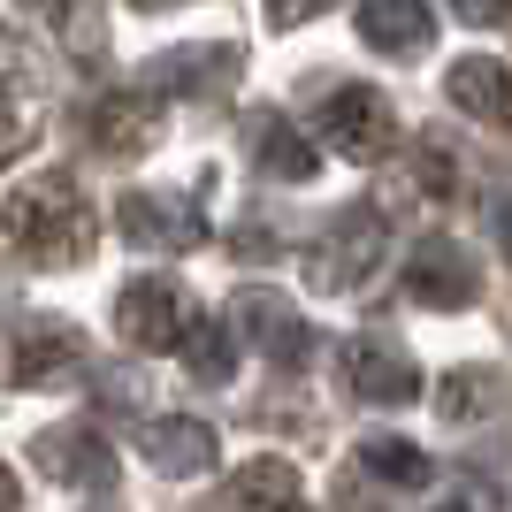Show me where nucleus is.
<instances>
[{"label":"nucleus","mask_w":512,"mask_h":512,"mask_svg":"<svg viewBox=\"0 0 512 512\" xmlns=\"http://www.w3.org/2000/svg\"><path fill=\"white\" fill-rule=\"evenodd\" d=\"M0 230L31 268H85L92 245H100V214L62 169H46L0 199Z\"/></svg>","instance_id":"obj_1"},{"label":"nucleus","mask_w":512,"mask_h":512,"mask_svg":"<svg viewBox=\"0 0 512 512\" xmlns=\"http://www.w3.org/2000/svg\"><path fill=\"white\" fill-rule=\"evenodd\" d=\"M383 237H390V222L375 207H344L337 222L321 230V245L306 253V283H314L321 299L360 291V283L375 276V260H383Z\"/></svg>","instance_id":"obj_2"},{"label":"nucleus","mask_w":512,"mask_h":512,"mask_svg":"<svg viewBox=\"0 0 512 512\" xmlns=\"http://www.w3.org/2000/svg\"><path fill=\"white\" fill-rule=\"evenodd\" d=\"M230 337H245L268 367L283 375H299L314 360V321H299V306L283 299V291H237L230 299Z\"/></svg>","instance_id":"obj_3"},{"label":"nucleus","mask_w":512,"mask_h":512,"mask_svg":"<svg viewBox=\"0 0 512 512\" xmlns=\"http://www.w3.org/2000/svg\"><path fill=\"white\" fill-rule=\"evenodd\" d=\"M344 383H352V398H367V406H413L428 375L390 329H360V337H344Z\"/></svg>","instance_id":"obj_4"},{"label":"nucleus","mask_w":512,"mask_h":512,"mask_svg":"<svg viewBox=\"0 0 512 512\" xmlns=\"http://www.w3.org/2000/svg\"><path fill=\"white\" fill-rule=\"evenodd\" d=\"M115 230H123L130 253L169 260V253H192L207 237V222H199V207L184 192H123L115 199Z\"/></svg>","instance_id":"obj_5"},{"label":"nucleus","mask_w":512,"mask_h":512,"mask_svg":"<svg viewBox=\"0 0 512 512\" xmlns=\"http://www.w3.org/2000/svg\"><path fill=\"white\" fill-rule=\"evenodd\" d=\"M192 321H199V306L184 299V283H169V276H138L115 299V329H123V344H138V352H176V344L192 337Z\"/></svg>","instance_id":"obj_6"},{"label":"nucleus","mask_w":512,"mask_h":512,"mask_svg":"<svg viewBox=\"0 0 512 512\" xmlns=\"http://www.w3.org/2000/svg\"><path fill=\"white\" fill-rule=\"evenodd\" d=\"M406 299L436 306V314H459V306L482 299V260L459 245V237H421L406 260Z\"/></svg>","instance_id":"obj_7"},{"label":"nucleus","mask_w":512,"mask_h":512,"mask_svg":"<svg viewBox=\"0 0 512 512\" xmlns=\"http://www.w3.org/2000/svg\"><path fill=\"white\" fill-rule=\"evenodd\" d=\"M0 360H8V383L16 390H54L69 367L85 360V337L62 314H31V321H16V337H8Z\"/></svg>","instance_id":"obj_8"},{"label":"nucleus","mask_w":512,"mask_h":512,"mask_svg":"<svg viewBox=\"0 0 512 512\" xmlns=\"http://www.w3.org/2000/svg\"><path fill=\"white\" fill-rule=\"evenodd\" d=\"M321 138L344 153V161H383L390 146H398V115H390V100L375 85H344L329 92V107H321Z\"/></svg>","instance_id":"obj_9"},{"label":"nucleus","mask_w":512,"mask_h":512,"mask_svg":"<svg viewBox=\"0 0 512 512\" xmlns=\"http://www.w3.org/2000/svg\"><path fill=\"white\" fill-rule=\"evenodd\" d=\"M245 69L237 46H176V54H153L146 62V92L153 100H184V92H230V77Z\"/></svg>","instance_id":"obj_10"},{"label":"nucleus","mask_w":512,"mask_h":512,"mask_svg":"<svg viewBox=\"0 0 512 512\" xmlns=\"http://www.w3.org/2000/svg\"><path fill=\"white\" fill-rule=\"evenodd\" d=\"M138 459H146L153 474H169V482H192V474H214L222 444H214V428H207V421H192V413H169V421H146V436H138Z\"/></svg>","instance_id":"obj_11"},{"label":"nucleus","mask_w":512,"mask_h":512,"mask_svg":"<svg viewBox=\"0 0 512 512\" xmlns=\"http://www.w3.org/2000/svg\"><path fill=\"white\" fill-rule=\"evenodd\" d=\"M31 459H39V474L69 482V490H107V482H115V451H107L92 428H39V436H31Z\"/></svg>","instance_id":"obj_12"},{"label":"nucleus","mask_w":512,"mask_h":512,"mask_svg":"<svg viewBox=\"0 0 512 512\" xmlns=\"http://www.w3.org/2000/svg\"><path fill=\"white\" fill-rule=\"evenodd\" d=\"M245 146H253V161L268 176H283V184H306V176L321 169V153H314V138H306L283 107H253V123H245Z\"/></svg>","instance_id":"obj_13"},{"label":"nucleus","mask_w":512,"mask_h":512,"mask_svg":"<svg viewBox=\"0 0 512 512\" xmlns=\"http://www.w3.org/2000/svg\"><path fill=\"white\" fill-rule=\"evenodd\" d=\"M92 146L100 153H146L153 138H161V100H153L146 85H130V92H107L100 107H92Z\"/></svg>","instance_id":"obj_14"},{"label":"nucleus","mask_w":512,"mask_h":512,"mask_svg":"<svg viewBox=\"0 0 512 512\" xmlns=\"http://www.w3.org/2000/svg\"><path fill=\"white\" fill-rule=\"evenodd\" d=\"M451 107H467L474 123H490V130H512V69L490 62V54H459L444 77Z\"/></svg>","instance_id":"obj_15"},{"label":"nucleus","mask_w":512,"mask_h":512,"mask_svg":"<svg viewBox=\"0 0 512 512\" xmlns=\"http://www.w3.org/2000/svg\"><path fill=\"white\" fill-rule=\"evenodd\" d=\"M360 39L375 54H421L436 39V16H428V0H360Z\"/></svg>","instance_id":"obj_16"},{"label":"nucleus","mask_w":512,"mask_h":512,"mask_svg":"<svg viewBox=\"0 0 512 512\" xmlns=\"http://www.w3.org/2000/svg\"><path fill=\"white\" fill-rule=\"evenodd\" d=\"M283 505H299V467H291V459H253V467H237L230 512H283Z\"/></svg>","instance_id":"obj_17"},{"label":"nucleus","mask_w":512,"mask_h":512,"mask_svg":"<svg viewBox=\"0 0 512 512\" xmlns=\"http://www.w3.org/2000/svg\"><path fill=\"white\" fill-rule=\"evenodd\" d=\"M360 474H375V482H398V490H428L436 459H428L421 444H406V436H367V444H360Z\"/></svg>","instance_id":"obj_18"},{"label":"nucleus","mask_w":512,"mask_h":512,"mask_svg":"<svg viewBox=\"0 0 512 512\" xmlns=\"http://www.w3.org/2000/svg\"><path fill=\"white\" fill-rule=\"evenodd\" d=\"M184 352V367H192V383L222 390L237 375V337H230V321H192V337L176 344Z\"/></svg>","instance_id":"obj_19"},{"label":"nucleus","mask_w":512,"mask_h":512,"mask_svg":"<svg viewBox=\"0 0 512 512\" xmlns=\"http://www.w3.org/2000/svg\"><path fill=\"white\" fill-rule=\"evenodd\" d=\"M497 398H505V383H497L490 367H451L444 383H436V413L444 421H482V413H497Z\"/></svg>","instance_id":"obj_20"},{"label":"nucleus","mask_w":512,"mask_h":512,"mask_svg":"<svg viewBox=\"0 0 512 512\" xmlns=\"http://www.w3.org/2000/svg\"><path fill=\"white\" fill-rule=\"evenodd\" d=\"M31 8H39V16L54 23V31H62L77 54H85V62L107 46V31H100V0H31Z\"/></svg>","instance_id":"obj_21"},{"label":"nucleus","mask_w":512,"mask_h":512,"mask_svg":"<svg viewBox=\"0 0 512 512\" xmlns=\"http://www.w3.org/2000/svg\"><path fill=\"white\" fill-rule=\"evenodd\" d=\"M23 146H31V115H23V107H8V100H0V169H8V161H16Z\"/></svg>","instance_id":"obj_22"},{"label":"nucleus","mask_w":512,"mask_h":512,"mask_svg":"<svg viewBox=\"0 0 512 512\" xmlns=\"http://www.w3.org/2000/svg\"><path fill=\"white\" fill-rule=\"evenodd\" d=\"M321 8H329V0H268V23H276V31H291V23L321 16Z\"/></svg>","instance_id":"obj_23"},{"label":"nucleus","mask_w":512,"mask_h":512,"mask_svg":"<svg viewBox=\"0 0 512 512\" xmlns=\"http://www.w3.org/2000/svg\"><path fill=\"white\" fill-rule=\"evenodd\" d=\"M505 8H512V0H451V16H459V23H497Z\"/></svg>","instance_id":"obj_24"},{"label":"nucleus","mask_w":512,"mask_h":512,"mask_svg":"<svg viewBox=\"0 0 512 512\" xmlns=\"http://www.w3.org/2000/svg\"><path fill=\"white\" fill-rule=\"evenodd\" d=\"M497 245H505V260H512V199L497 207Z\"/></svg>","instance_id":"obj_25"},{"label":"nucleus","mask_w":512,"mask_h":512,"mask_svg":"<svg viewBox=\"0 0 512 512\" xmlns=\"http://www.w3.org/2000/svg\"><path fill=\"white\" fill-rule=\"evenodd\" d=\"M0 512H16V474L0 467Z\"/></svg>","instance_id":"obj_26"},{"label":"nucleus","mask_w":512,"mask_h":512,"mask_svg":"<svg viewBox=\"0 0 512 512\" xmlns=\"http://www.w3.org/2000/svg\"><path fill=\"white\" fill-rule=\"evenodd\" d=\"M130 8H146V16H161V8H184V0H130Z\"/></svg>","instance_id":"obj_27"},{"label":"nucleus","mask_w":512,"mask_h":512,"mask_svg":"<svg viewBox=\"0 0 512 512\" xmlns=\"http://www.w3.org/2000/svg\"><path fill=\"white\" fill-rule=\"evenodd\" d=\"M436 512H474V505H436Z\"/></svg>","instance_id":"obj_28"},{"label":"nucleus","mask_w":512,"mask_h":512,"mask_svg":"<svg viewBox=\"0 0 512 512\" xmlns=\"http://www.w3.org/2000/svg\"><path fill=\"white\" fill-rule=\"evenodd\" d=\"M283 512H306V497H299V505H283Z\"/></svg>","instance_id":"obj_29"}]
</instances>
